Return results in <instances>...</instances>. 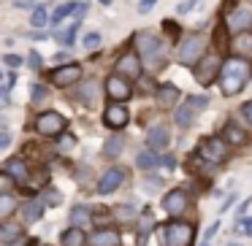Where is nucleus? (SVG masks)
<instances>
[{"label":"nucleus","instance_id":"17","mask_svg":"<svg viewBox=\"0 0 252 246\" xmlns=\"http://www.w3.org/2000/svg\"><path fill=\"white\" fill-rule=\"evenodd\" d=\"M179 87L176 84H163V87H158V95H155V100H158L160 109H174L176 100H179Z\"/></svg>","mask_w":252,"mask_h":246},{"label":"nucleus","instance_id":"30","mask_svg":"<svg viewBox=\"0 0 252 246\" xmlns=\"http://www.w3.org/2000/svg\"><path fill=\"white\" fill-rule=\"evenodd\" d=\"M76 6H79V3H63V6L57 8L55 14H52V22L57 25V22H63L65 17H71V14H76Z\"/></svg>","mask_w":252,"mask_h":246},{"label":"nucleus","instance_id":"22","mask_svg":"<svg viewBox=\"0 0 252 246\" xmlns=\"http://www.w3.org/2000/svg\"><path fill=\"white\" fill-rule=\"evenodd\" d=\"M222 138H225V143H228V146H244V143H247V133L241 130L239 125H233V122H228V125H225Z\"/></svg>","mask_w":252,"mask_h":246},{"label":"nucleus","instance_id":"14","mask_svg":"<svg viewBox=\"0 0 252 246\" xmlns=\"http://www.w3.org/2000/svg\"><path fill=\"white\" fill-rule=\"evenodd\" d=\"M79 79H82V65H79V62H68V65L57 68V71L52 73V84H57V87H71Z\"/></svg>","mask_w":252,"mask_h":246},{"label":"nucleus","instance_id":"51","mask_svg":"<svg viewBox=\"0 0 252 246\" xmlns=\"http://www.w3.org/2000/svg\"><path fill=\"white\" fill-rule=\"evenodd\" d=\"M55 60H57V62H65L68 55H65V52H60V55H55Z\"/></svg>","mask_w":252,"mask_h":246},{"label":"nucleus","instance_id":"53","mask_svg":"<svg viewBox=\"0 0 252 246\" xmlns=\"http://www.w3.org/2000/svg\"><path fill=\"white\" fill-rule=\"evenodd\" d=\"M100 3H103V6H111V0H100Z\"/></svg>","mask_w":252,"mask_h":246},{"label":"nucleus","instance_id":"10","mask_svg":"<svg viewBox=\"0 0 252 246\" xmlns=\"http://www.w3.org/2000/svg\"><path fill=\"white\" fill-rule=\"evenodd\" d=\"M187 206H190V197H187V192L185 190H171V192H165V197H163V211L165 214H171V217H182V214L187 211Z\"/></svg>","mask_w":252,"mask_h":246},{"label":"nucleus","instance_id":"38","mask_svg":"<svg viewBox=\"0 0 252 246\" xmlns=\"http://www.w3.org/2000/svg\"><path fill=\"white\" fill-rule=\"evenodd\" d=\"M11 187H14V179L6 173V170H3V173H0V192H8Z\"/></svg>","mask_w":252,"mask_h":246},{"label":"nucleus","instance_id":"40","mask_svg":"<svg viewBox=\"0 0 252 246\" xmlns=\"http://www.w3.org/2000/svg\"><path fill=\"white\" fill-rule=\"evenodd\" d=\"M241 116H244V122L252 127V100H250V103H244V106H241Z\"/></svg>","mask_w":252,"mask_h":246},{"label":"nucleus","instance_id":"25","mask_svg":"<svg viewBox=\"0 0 252 246\" xmlns=\"http://www.w3.org/2000/svg\"><path fill=\"white\" fill-rule=\"evenodd\" d=\"M90 219H93V208H87V206H73V211H71V224H73V227H84Z\"/></svg>","mask_w":252,"mask_h":246},{"label":"nucleus","instance_id":"1","mask_svg":"<svg viewBox=\"0 0 252 246\" xmlns=\"http://www.w3.org/2000/svg\"><path fill=\"white\" fill-rule=\"evenodd\" d=\"M220 89H222V95H239L241 89L247 87V82L252 79V62L247 60V57H228V60H222V65H220Z\"/></svg>","mask_w":252,"mask_h":246},{"label":"nucleus","instance_id":"54","mask_svg":"<svg viewBox=\"0 0 252 246\" xmlns=\"http://www.w3.org/2000/svg\"><path fill=\"white\" fill-rule=\"evenodd\" d=\"M228 246H239V244H228Z\"/></svg>","mask_w":252,"mask_h":246},{"label":"nucleus","instance_id":"43","mask_svg":"<svg viewBox=\"0 0 252 246\" xmlns=\"http://www.w3.org/2000/svg\"><path fill=\"white\" fill-rule=\"evenodd\" d=\"M8 143H11V133H8V130H0V152H3Z\"/></svg>","mask_w":252,"mask_h":246},{"label":"nucleus","instance_id":"19","mask_svg":"<svg viewBox=\"0 0 252 246\" xmlns=\"http://www.w3.org/2000/svg\"><path fill=\"white\" fill-rule=\"evenodd\" d=\"M6 173L11 176L14 181H19V184H28V179H30V168L25 165V160H19V157H14L6 163Z\"/></svg>","mask_w":252,"mask_h":246},{"label":"nucleus","instance_id":"33","mask_svg":"<svg viewBox=\"0 0 252 246\" xmlns=\"http://www.w3.org/2000/svg\"><path fill=\"white\" fill-rule=\"evenodd\" d=\"M73 146H76V138H73L71 133H60V136H57V149H60L63 154L71 152Z\"/></svg>","mask_w":252,"mask_h":246},{"label":"nucleus","instance_id":"7","mask_svg":"<svg viewBox=\"0 0 252 246\" xmlns=\"http://www.w3.org/2000/svg\"><path fill=\"white\" fill-rule=\"evenodd\" d=\"M220 65H222V60H220L217 55H203L201 60L195 62V68H192V76H195V82L201 84V87H209V84L220 76Z\"/></svg>","mask_w":252,"mask_h":246},{"label":"nucleus","instance_id":"46","mask_svg":"<svg viewBox=\"0 0 252 246\" xmlns=\"http://www.w3.org/2000/svg\"><path fill=\"white\" fill-rule=\"evenodd\" d=\"M217 230H220V222H214L212 227L206 230V238H203V241H212V238H214V233H217Z\"/></svg>","mask_w":252,"mask_h":246},{"label":"nucleus","instance_id":"47","mask_svg":"<svg viewBox=\"0 0 252 246\" xmlns=\"http://www.w3.org/2000/svg\"><path fill=\"white\" fill-rule=\"evenodd\" d=\"M8 100H11V98H8V87H0V103L8 106Z\"/></svg>","mask_w":252,"mask_h":246},{"label":"nucleus","instance_id":"26","mask_svg":"<svg viewBox=\"0 0 252 246\" xmlns=\"http://www.w3.org/2000/svg\"><path fill=\"white\" fill-rule=\"evenodd\" d=\"M17 211V197L11 192H0V219H8Z\"/></svg>","mask_w":252,"mask_h":246},{"label":"nucleus","instance_id":"2","mask_svg":"<svg viewBox=\"0 0 252 246\" xmlns=\"http://www.w3.org/2000/svg\"><path fill=\"white\" fill-rule=\"evenodd\" d=\"M136 46H138V57H144V62H147L152 71L163 68L165 46H163V41H160L155 33H149V30H144V33H136Z\"/></svg>","mask_w":252,"mask_h":246},{"label":"nucleus","instance_id":"12","mask_svg":"<svg viewBox=\"0 0 252 246\" xmlns=\"http://www.w3.org/2000/svg\"><path fill=\"white\" fill-rule=\"evenodd\" d=\"M106 95H109L111 100H117V103H125L127 98L133 95V89H130V82L127 79H122V76H109L106 79Z\"/></svg>","mask_w":252,"mask_h":246},{"label":"nucleus","instance_id":"18","mask_svg":"<svg viewBox=\"0 0 252 246\" xmlns=\"http://www.w3.org/2000/svg\"><path fill=\"white\" fill-rule=\"evenodd\" d=\"M90 246H120V233L111 227H103V230H95L90 235Z\"/></svg>","mask_w":252,"mask_h":246},{"label":"nucleus","instance_id":"39","mask_svg":"<svg viewBox=\"0 0 252 246\" xmlns=\"http://www.w3.org/2000/svg\"><path fill=\"white\" fill-rule=\"evenodd\" d=\"M236 230H244L247 235H252V217H241L239 224H236Z\"/></svg>","mask_w":252,"mask_h":246},{"label":"nucleus","instance_id":"28","mask_svg":"<svg viewBox=\"0 0 252 246\" xmlns=\"http://www.w3.org/2000/svg\"><path fill=\"white\" fill-rule=\"evenodd\" d=\"M136 165H138L141 170H152V168H158V165H160V157L152 152V149H147V152H141V154L136 157Z\"/></svg>","mask_w":252,"mask_h":246},{"label":"nucleus","instance_id":"15","mask_svg":"<svg viewBox=\"0 0 252 246\" xmlns=\"http://www.w3.org/2000/svg\"><path fill=\"white\" fill-rule=\"evenodd\" d=\"M103 122H106V127H111V130H122V127L130 122V114H127V109L122 103H111L109 109L103 111Z\"/></svg>","mask_w":252,"mask_h":246},{"label":"nucleus","instance_id":"36","mask_svg":"<svg viewBox=\"0 0 252 246\" xmlns=\"http://www.w3.org/2000/svg\"><path fill=\"white\" fill-rule=\"evenodd\" d=\"M44 203H46V206H60V203H63V195L49 187V190H46V195H44Z\"/></svg>","mask_w":252,"mask_h":246},{"label":"nucleus","instance_id":"29","mask_svg":"<svg viewBox=\"0 0 252 246\" xmlns=\"http://www.w3.org/2000/svg\"><path fill=\"white\" fill-rule=\"evenodd\" d=\"M111 217H114L117 222L127 224V222L136 219V208H133V206H114V208H111Z\"/></svg>","mask_w":252,"mask_h":246},{"label":"nucleus","instance_id":"6","mask_svg":"<svg viewBox=\"0 0 252 246\" xmlns=\"http://www.w3.org/2000/svg\"><path fill=\"white\" fill-rule=\"evenodd\" d=\"M203 109H209V98L206 95H187V100L176 109L174 119L179 127H190L192 122H195V116L201 114Z\"/></svg>","mask_w":252,"mask_h":246},{"label":"nucleus","instance_id":"21","mask_svg":"<svg viewBox=\"0 0 252 246\" xmlns=\"http://www.w3.org/2000/svg\"><path fill=\"white\" fill-rule=\"evenodd\" d=\"M17 241H22V227L11 222H3L0 224V244L3 246H14Z\"/></svg>","mask_w":252,"mask_h":246},{"label":"nucleus","instance_id":"50","mask_svg":"<svg viewBox=\"0 0 252 246\" xmlns=\"http://www.w3.org/2000/svg\"><path fill=\"white\" fill-rule=\"evenodd\" d=\"M250 206H252V197H250V200H244V203H241V208H239V211L244 214V211H247V208H250Z\"/></svg>","mask_w":252,"mask_h":246},{"label":"nucleus","instance_id":"4","mask_svg":"<svg viewBox=\"0 0 252 246\" xmlns=\"http://www.w3.org/2000/svg\"><path fill=\"white\" fill-rule=\"evenodd\" d=\"M203 55H206V38H203L201 33L185 35L179 49H176V60H179L182 65H195Z\"/></svg>","mask_w":252,"mask_h":246},{"label":"nucleus","instance_id":"9","mask_svg":"<svg viewBox=\"0 0 252 246\" xmlns=\"http://www.w3.org/2000/svg\"><path fill=\"white\" fill-rule=\"evenodd\" d=\"M117 76H122V79H141V57L136 55V52H125V55L117 60Z\"/></svg>","mask_w":252,"mask_h":246},{"label":"nucleus","instance_id":"3","mask_svg":"<svg viewBox=\"0 0 252 246\" xmlns=\"http://www.w3.org/2000/svg\"><path fill=\"white\" fill-rule=\"evenodd\" d=\"M195 227L190 222H168L160 230V246H192Z\"/></svg>","mask_w":252,"mask_h":246},{"label":"nucleus","instance_id":"16","mask_svg":"<svg viewBox=\"0 0 252 246\" xmlns=\"http://www.w3.org/2000/svg\"><path fill=\"white\" fill-rule=\"evenodd\" d=\"M171 143V133H168V127L165 125H155V127H149V133H147V146L152 149V152H160V149H165Z\"/></svg>","mask_w":252,"mask_h":246},{"label":"nucleus","instance_id":"31","mask_svg":"<svg viewBox=\"0 0 252 246\" xmlns=\"http://www.w3.org/2000/svg\"><path fill=\"white\" fill-rule=\"evenodd\" d=\"M152 227H155V219H152V217H144L141 222H138V244H147Z\"/></svg>","mask_w":252,"mask_h":246},{"label":"nucleus","instance_id":"13","mask_svg":"<svg viewBox=\"0 0 252 246\" xmlns=\"http://www.w3.org/2000/svg\"><path fill=\"white\" fill-rule=\"evenodd\" d=\"M125 168H109L103 176H100L98 181V192L100 195H111V192H117L122 184H125Z\"/></svg>","mask_w":252,"mask_h":246},{"label":"nucleus","instance_id":"8","mask_svg":"<svg viewBox=\"0 0 252 246\" xmlns=\"http://www.w3.org/2000/svg\"><path fill=\"white\" fill-rule=\"evenodd\" d=\"M35 133H41V136H46V138L60 136V133H65V116L57 114V111H44V114H38V119H35Z\"/></svg>","mask_w":252,"mask_h":246},{"label":"nucleus","instance_id":"27","mask_svg":"<svg viewBox=\"0 0 252 246\" xmlns=\"http://www.w3.org/2000/svg\"><path fill=\"white\" fill-rule=\"evenodd\" d=\"M233 55H236V57H252V35H247V33L236 35Z\"/></svg>","mask_w":252,"mask_h":246},{"label":"nucleus","instance_id":"34","mask_svg":"<svg viewBox=\"0 0 252 246\" xmlns=\"http://www.w3.org/2000/svg\"><path fill=\"white\" fill-rule=\"evenodd\" d=\"M44 100H46V87L44 84H35L33 87V98H30V103L38 109V106H44Z\"/></svg>","mask_w":252,"mask_h":246},{"label":"nucleus","instance_id":"48","mask_svg":"<svg viewBox=\"0 0 252 246\" xmlns=\"http://www.w3.org/2000/svg\"><path fill=\"white\" fill-rule=\"evenodd\" d=\"M160 165H165V168L171 170V168H174L176 163H174V157H160Z\"/></svg>","mask_w":252,"mask_h":246},{"label":"nucleus","instance_id":"37","mask_svg":"<svg viewBox=\"0 0 252 246\" xmlns=\"http://www.w3.org/2000/svg\"><path fill=\"white\" fill-rule=\"evenodd\" d=\"M98 44H100V35L98 33H87V35H84V46H87V49H98Z\"/></svg>","mask_w":252,"mask_h":246},{"label":"nucleus","instance_id":"5","mask_svg":"<svg viewBox=\"0 0 252 246\" xmlns=\"http://www.w3.org/2000/svg\"><path fill=\"white\" fill-rule=\"evenodd\" d=\"M230 154V146L225 143L222 136H212V138H203L201 149H198V157L206 160L209 165H222Z\"/></svg>","mask_w":252,"mask_h":246},{"label":"nucleus","instance_id":"49","mask_svg":"<svg viewBox=\"0 0 252 246\" xmlns=\"http://www.w3.org/2000/svg\"><path fill=\"white\" fill-rule=\"evenodd\" d=\"M233 203H236V195H230V197H228V200H225V203H222V211H228V208H230V206H233Z\"/></svg>","mask_w":252,"mask_h":246},{"label":"nucleus","instance_id":"24","mask_svg":"<svg viewBox=\"0 0 252 246\" xmlns=\"http://www.w3.org/2000/svg\"><path fill=\"white\" fill-rule=\"evenodd\" d=\"M60 241H63V246H82L84 241H87V235H84L82 227H68L65 233L60 235Z\"/></svg>","mask_w":252,"mask_h":246},{"label":"nucleus","instance_id":"11","mask_svg":"<svg viewBox=\"0 0 252 246\" xmlns=\"http://www.w3.org/2000/svg\"><path fill=\"white\" fill-rule=\"evenodd\" d=\"M250 27H252V11L250 8H236V11H230L228 19H225V30H228L230 35H241Z\"/></svg>","mask_w":252,"mask_h":246},{"label":"nucleus","instance_id":"23","mask_svg":"<svg viewBox=\"0 0 252 246\" xmlns=\"http://www.w3.org/2000/svg\"><path fill=\"white\" fill-rule=\"evenodd\" d=\"M122 149H125V138H122L120 133H114V136H109V138H106V143H103V157L114 160V157H120V154H122Z\"/></svg>","mask_w":252,"mask_h":246},{"label":"nucleus","instance_id":"52","mask_svg":"<svg viewBox=\"0 0 252 246\" xmlns=\"http://www.w3.org/2000/svg\"><path fill=\"white\" fill-rule=\"evenodd\" d=\"M201 246H212V241H201Z\"/></svg>","mask_w":252,"mask_h":246},{"label":"nucleus","instance_id":"45","mask_svg":"<svg viewBox=\"0 0 252 246\" xmlns=\"http://www.w3.org/2000/svg\"><path fill=\"white\" fill-rule=\"evenodd\" d=\"M14 6H17V8H28V11H33L35 3H33V0H19V3H14Z\"/></svg>","mask_w":252,"mask_h":246},{"label":"nucleus","instance_id":"41","mask_svg":"<svg viewBox=\"0 0 252 246\" xmlns=\"http://www.w3.org/2000/svg\"><path fill=\"white\" fill-rule=\"evenodd\" d=\"M28 62H30V68H33V71H38V68H41V55H38V52H30Z\"/></svg>","mask_w":252,"mask_h":246},{"label":"nucleus","instance_id":"20","mask_svg":"<svg viewBox=\"0 0 252 246\" xmlns=\"http://www.w3.org/2000/svg\"><path fill=\"white\" fill-rule=\"evenodd\" d=\"M44 197H30L28 203L22 206V219L25 222H38L41 219V214H44Z\"/></svg>","mask_w":252,"mask_h":246},{"label":"nucleus","instance_id":"44","mask_svg":"<svg viewBox=\"0 0 252 246\" xmlns=\"http://www.w3.org/2000/svg\"><path fill=\"white\" fill-rule=\"evenodd\" d=\"M3 62H6V65H11V68H19V65H22V57H17V55H8Z\"/></svg>","mask_w":252,"mask_h":246},{"label":"nucleus","instance_id":"42","mask_svg":"<svg viewBox=\"0 0 252 246\" xmlns=\"http://www.w3.org/2000/svg\"><path fill=\"white\" fill-rule=\"evenodd\" d=\"M155 3H158V0H141V3H138V11L141 14H149L155 8Z\"/></svg>","mask_w":252,"mask_h":246},{"label":"nucleus","instance_id":"35","mask_svg":"<svg viewBox=\"0 0 252 246\" xmlns=\"http://www.w3.org/2000/svg\"><path fill=\"white\" fill-rule=\"evenodd\" d=\"M95 89H98V84H95V82H87L82 87V100H84V103H95V95H98Z\"/></svg>","mask_w":252,"mask_h":246},{"label":"nucleus","instance_id":"32","mask_svg":"<svg viewBox=\"0 0 252 246\" xmlns=\"http://www.w3.org/2000/svg\"><path fill=\"white\" fill-rule=\"evenodd\" d=\"M46 19H49L46 6H35V8H33V17H30V25H33V27H44Z\"/></svg>","mask_w":252,"mask_h":246}]
</instances>
